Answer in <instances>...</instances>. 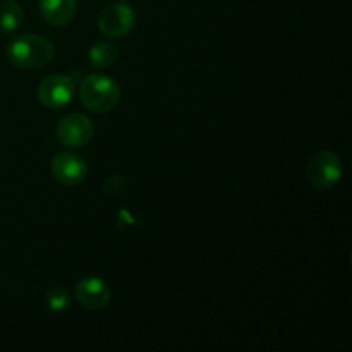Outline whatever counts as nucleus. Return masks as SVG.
I'll list each match as a JSON object with an SVG mask.
<instances>
[{
	"mask_svg": "<svg viewBox=\"0 0 352 352\" xmlns=\"http://www.w3.org/2000/svg\"><path fill=\"white\" fill-rule=\"evenodd\" d=\"M93 133H95V126L82 113H69L57 126V140L69 148H79L88 144L91 141Z\"/></svg>",
	"mask_w": 352,
	"mask_h": 352,
	"instance_id": "423d86ee",
	"label": "nucleus"
},
{
	"mask_svg": "<svg viewBox=\"0 0 352 352\" xmlns=\"http://www.w3.org/2000/svg\"><path fill=\"white\" fill-rule=\"evenodd\" d=\"M24 19V12L21 6L14 0H3L0 3V31L12 33L21 26Z\"/></svg>",
	"mask_w": 352,
	"mask_h": 352,
	"instance_id": "9d476101",
	"label": "nucleus"
},
{
	"mask_svg": "<svg viewBox=\"0 0 352 352\" xmlns=\"http://www.w3.org/2000/svg\"><path fill=\"white\" fill-rule=\"evenodd\" d=\"M136 14L127 3H110L100 12L98 28L105 36L124 38L133 31Z\"/></svg>",
	"mask_w": 352,
	"mask_h": 352,
	"instance_id": "20e7f679",
	"label": "nucleus"
},
{
	"mask_svg": "<svg viewBox=\"0 0 352 352\" xmlns=\"http://www.w3.org/2000/svg\"><path fill=\"white\" fill-rule=\"evenodd\" d=\"M38 98L48 109H64L74 98V82L67 76H47L38 86Z\"/></svg>",
	"mask_w": 352,
	"mask_h": 352,
	"instance_id": "39448f33",
	"label": "nucleus"
},
{
	"mask_svg": "<svg viewBox=\"0 0 352 352\" xmlns=\"http://www.w3.org/2000/svg\"><path fill=\"white\" fill-rule=\"evenodd\" d=\"M76 3V0H40L41 16L50 26H65L74 17Z\"/></svg>",
	"mask_w": 352,
	"mask_h": 352,
	"instance_id": "1a4fd4ad",
	"label": "nucleus"
},
{
	"mask_svg": "<svg viewBox=\"0 0 352 352\" xmlns=\"http://www.w3.org/2000/svg\"><path fill=\"white\" fill-rule=\"evenodd\" d=\"M47 306L54 313H62L71 306V294L65 289L55 287L47 294Z\"/></svg>",
	"mask_w": 352,
	"mask_h": 352,
	"instance_id": "f8f14e48",
	"label": "nucleus"
},
{
	"mask_svg": "<svg viewBox=\"0 0 352 352\" xmlns=\"http://www.w3.org/2000/svg\"><path fill=\"white\" fill-rule=\"evenodd\" d=\"M54 55V43L38 34H21L7 45V57L19 69L43 67Z\"/></svg>",
	"mask_w": 352,
	"mask_h": 352,
	"instance_id": "f257e3e1",
	"label": "nucleus"
},
{
	"mask_svg": "<svg viewBox=\"0 0 352 352\" xmlns=\"http://www.w3.org/2000/svg\"><path fill=\"white\" fill-rule=\"evenodd\" d=\"M306 172L316 189H332L342 177V162L333 151H320L309 160Z\"/></svg>",
	"mask_w": 352,
	"mask_h": 352,
	"instance_id": "7ed1b4c3",
	"label": "nucleus"
},
{
	"mask_svg": "<svg viewBox=\"0 0 352 352\" xmlns=\"http://www.w3.org/2000/svg\"><path fill=\"white\" fill-rule=\"evenodd\" d=\"M79 98L82 105L96 113L116 109L120 100V86L110 76L91 74L82 79L79 86Z\"/></svg>",
	"mask_w": 352,
	"mask_h": 352,
	"instance_id": "f03ea898",
	"label": "nucleus"
},
{
	"mask_svg": "<svg viewBox=\"0 0 352 352\" xmlns=\"http://www.w3.org/2000/svg\"><path fill=\"white\" fill-rule=\"evenodd\" d=\"M76 299L86 309L98 311L110 302V289L102 278L85 277L76 284Z\"/></svg>",
	"mask_w": 352,
	"mask_h": 352,
	"instance_id": "6e6552de",
	"label": "nucleus"
},
{
	"mask_svg": "<svg viewBox=\"0 0 352 352\" xmlns=\"http://www.w3.org/2000/svg\"><path fill=\"white\" fill-rule=\"evenodd\" d=\"M88 57L96 69L110 67L117 58V48L110 41H96L89 47Z\"/></svg>",
	"mask_w": 352,
	"mask_h": 352,
	"instance_id": "9b49d317",
	"label": "nucleus"
},
{
	"mask_svg": "<svg viewBox=\"0 0 352 352\" xmlns=\"http://www.w3.org/2000/svg\"><path fill=\"white\" fill-rule=\"evenodd\" d=\"M50 168L54 177L65 186H78L88 177V164L76 153L55 155Z\"/></svg>",
	"mask_w": 352,
	"mask_h": 352,
	"instance_id": "0eeeda50",
	"label": "nucleus"
}]
</instances>
